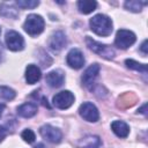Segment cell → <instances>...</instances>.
<instances>
[{"instance_id":"6da1fadb","label":"cell","mask_w":148,"mask_h":148,"mask_svg":"<svg viewBox=\"0 0 148 148\" xmlns=\"http://www.w3.org/2000/svg\"><path fill=\"white\" fill-rule=\"evenodd\" d=\"M90 29L98 36L106 37L112 32V21L104 14H97L89 21Z\"/></svg>"},{"instance_id":"7a4b0ae2","label":"cell","mask_w":148,"mask_h":148,"mask_svg":"<svg viewBox=\"0 0 148 148\" xmlns=\"http://www.w3.org/2000/svg\"><path fill=\"white\" fill-rule=\"evenodd\" d=\"M44 27H45L44 18L37 14L28 15V17L25 18L24 24H23L24 31L30 36H37V35L42 34L44 30Z\"/></svg>"},{"instance_id":"3957f363","label":"cell","mask_w":148,"mask_h":148,"mask_svg":"<svg viewBox=\"0 0 148 148\" xmlns=\"http://www.w3.org/2000/svg\"><path fill=\"white\" fill-rule=\"evenodd\" d=\"M86 43H87V46L95 53H97L98 56L105 58V59H113L114 56H116V52L114 50L109 46V45H105V44H102V43H98L94 39H91L90 37H87L86 38Z\"/></svg>"},{"instance_id":"277c9868","label":"cell","mask_w":148,"mask_h":148,"mask_svg":"<svg viewBox=\"0 0 148 148\" xmlns=\"http://www.w3.org/2000/svg\"><path fill=\"white\" fill-rule=\"evenodd\" d=\"M135 34L132 32L131 30H126V29H120L117 31L116 38H114V44L116 46H118L119 49H128L131 45H133L135 43Z\"/></svg>"},{"instance_id":"5b68a950","label":"cell","mask_w":148,"mask_h":148,"mask_svg":"<svg viewBox=\"0 0 148 148\" xmlns=\"http://www.w3.org/2000/svg\"><path fill=\"white\" fill-rule=\"evenodd\" d=\"M5 42H6L7 47L10 51H14V52L21 51L24 47V39H23V37L18 32H16L14 30H9V31L6 32Z\"/></svg>"},{"instance_id":"8992f818","label":"cell","mask_w":148,"mask_h":148,"mask_svg":"<svg viewBox=\"0 0 148 148\" xmlns=\"http://www.w3.org/2000/svg\"><path fill=\"white\" fill-rule=\"evenodd\" d=\"M79 113L84 120H87L89 123H96L99 119V112H98L97 108L90 102L82 103L79 108Z\"/></svg>"},{"instance_id":"52a82bcc","label":"cell","mask_w":148,"mask_h":148,"mask_svg":"<svg viewBox=\"0 0 148 148\" xmlns=\"http://www.w3.org/2000/svg\"><path fill=\"white\" fill-rule=\"evenodd\" d=\"M74 103V95L69 90H64L53 96V105L57 109L66 110Z\"/></svg>"},{"instance_id":"ba28073f","label":"cell","mask_w":148,"mask_h":148,"mask_svg":"<svg viewBox=\"0 0 148 148\" xmlns=\"http://www.w3.org/2000/svg\"><path fill=\"white\" fill-rule=\"evenodd\" d=\"M39 133L43 139H45L46 141H49L51 143H59L62 139V133L60 132V130H58L57 127L49 125V124L43 125L39 128Z\"/></svg>"},{"instance_id":"9c48e42d","label":"cell","mask_w":148,"mask_h":148,"mask_svg":"<svg viewBox=\"0 0 148 148\" xmlns=\"http://www.w3.org/2000/svg\"><path fill=\"white\" fill-rule=\"evenodd\" d=\"M66 61H67V65L71 68L79 69V68H81L84 65V57H83L81 50H79V49H72L68 52V54H67Z\"/></svg>"},{"instance_id":"30bf717a","label":"cell","mask_w":148,"mask_h":148,"mask_svg":"<svg viewBox=\"0 0 148 148\" xmlns=\"http://www.w3.org/2000/svg\"><path fill=\"white\" fill-rule=\"evenodd\" d=\"M98 73H99V65L98 64L90 65L82 75V84H84L86 87H90L98 76Z\"/></svg>"},{"instance_id":"8fae6325","label":"cell","mask_w":148,"mask_h":148,"mask_svg":"<svg viewBox=\"0 0 148 148\" xmlns=\"http://www.w3.org/2000/svg\"><path fill=\"white\" fill-rule=\"evenodd\" d=\"M45 81L47 86H50L51 88H59L62 86L65 81V75L61 71H52L46 74Z\"/></svg>"},{"instance_id":"7c38bea8","label":"cell","mask_w":148,"mask_h":148,"mask_svg":"<svg viewBox=\"0 0 148 148\" xmlns=\"http://www.w3.org/2000/svg\"><path fill=\"white\" fill-rule=\"evenodd\" d=\"M65 45H66V36L62 31H56L49 40V46L51 47V50L56 52L60 51Z\"/></svg>"},{"instance_id":"4fadbf2b","label":"cell","mask_w":148,"mask_h":148,"mask_svg":"<svg viewBox=\"0 0 148 148\" xmlns=\"http://www.w3.org/2000/svg\"><path fill=\"white\" fill-rule=\"evenodd\" d=\"M77 148H101L102 141L97 135H87L77 142Z\"/></svg>"},{"instance_id":"5bb4252c","label":"cell","mask_w":148,"mask_h":148,"mask_svg":"<svg viewBox=\"0 0 148 148\" xmlns=\"http://www.w3.org/2000/svg\"><path fill=\"white\" fill-rule=\"evenodd\" d=\"M42 76V73H40V69L38 66L36 65H28L27 68H25V80L29 84H35L36 82L39 81Z\"/></svg>"},{"instance_id":"9a60e30c","label":"cell","mask_w":148,"mask_h":148,"mask_svg":"<svg viewBox=\"0 0 148 148\" xmlns=\"http://www.w3.org/2000/svg\"><path fill=\"white\" fill-rule=\"evenodd\" d=\"M37 113V104L24 103L17 108V114L23 118H31Z\"/></svg>"},{"instance_id":"2e32d148","label":"cell","mask_w":148,"mask_h":148,"mask_svg":"<svg viewBox=\"0 0 148 148\" xmlns=\"http://www.w3.org/2000/svg\"><path fill=\"white\" fill-rule=\"evenodd\" d=\"M111 130L119 138H126L128 135V133H130L128 125L123 120H114L111 124Z\"/></svg>"},{"instance_id":"e0dca14e","label":"cell","mask_w":148,"mask_h":148,"mask_svg":"<svg viewBox=\"0 0 148 148\" xmlns=\"http://www.w3.org/2000/svg\"><path fill=\"white\" fill-rule=\"evenodd\" d=\"M76 5H77L79 12L82 14H89V13L94 12L97 7V2L91 1V0H81V1H77Z\"/></svg>"},{"instance_id":"ac0fdd59","label":"cell","mask_w":148,"mask_h":148,"mask_svg":"<svg viewBox=\"0 0 148 148\" xmlns=\"http://www.w3.org/2000/svg\"><path fill=\"white\" fill-rule=\"evenodd\" d=\"M0 15L5 17H10V18H16L18 15V12L16 10L15 7L7 5V3H1L0 5Z\"/></svg>"},{"instance_id":"d6986e66","label":"cell","mask_w":148,"mask_h":148,"mask_svg":"<svg viewBox=\"0 0 148 148\" xmlns=\"http://www.w3.org/2000/svg\"><path fill=\"white\" fill-rule=\"evenodd\" d=\"M125 65L127 68L130 69H133V71H136V72H140L142 74H147V66L145 64H140L133 59H126L125 60Z\"/></svg>"},{"instance_id":"ffe728a7","label":"cell","mask_w":148,"mask_h":148,"mask_svg":"<svg viewBox=\"0 0 148 148\" xmlns=\"http://www.w3.org/2000/svg\"><path fill=\"white\" fill-rule=\"evenodd\" d=\"M16 96V92L14 89L6 87V86H0V98L5 101H12Z\"/></svg>"},{"instance_id":"44dd1931","label":"cell","mask_w":148,"mask_h":148,"mask_svg":"<svg viewBox=\"0 0 148 148\" xmlns=\"http://www.w3.org/2000/svg\"><path fill=\"white\" fill-rule=\"evenodd\" d=\"M143 5H146V2H141V1H136V0H131V1H126L125 2V8L127 10L138 13V12H141Z\"/></svg>"},{"instance_id":"7402d4cb","label":"cell","mask_w":148,"mask_h":148,"mask_svg":"<svg viewBox=\"0 0 148 148\" xmlns=\"http://www.w3.org/2000/svg\"><path fill=\"white\" fill-rule=\"evenodd\" d=\"M134 103H135V96L132 95L130 97V94H126V95L119 97V99H118V106L119 108H123L124 104H126L125 108H128V106H132Z\"/></svg>"},{"instance_id":"603a6c76","label":"cell","mask_w":148,"mask_h":148,"mask_svg":"<svg viewBox=\"0 0 148 148\" xmlns=\"http://www.w3.org/2000/svg\"><path fill=\"white\" fill-rule=\"evenodd\" d=\"M16 5L23 9H34L39 5V1L36 0H17Z\"/></svg>"},{"instance_id":"cb8c5ba5","label":"cell","mask_w":148,"mask_h":148,"mask_svg":"<svg viewBox=\"0 0 148 148\" xmlns=\"http://www.w3.org/2000/svg\"><path fill=\"white\" fill-rule=\"evenodd\" d=\"M21 136H22V139H23L25 142H28V143H32V142L35 141V139H36L35 133H34L31 130H29V128L24 130V131L22 132Z\"/></svg>"},{"instance_id":"d4e9b609","label":"cell","mask_w":148,"mask_h":148,"mask_svg":"<svg viewBox=\"0 0 148 148\" xmlns=\"http://www.w3.org/2000/svg\"><path fill=\"white\" fill-rule=\"evenodd\" d=\"M7 133H8V131L3 127V126H1L0 125V142L6 138V135H7Z\"/></svg>"},{"instance_id":"484cf974","label":"cell","mask_w":148,"mask_h":148,"mask_svg":"<svg viewBox=\"0 0 148 148\" xmlns=\"http://www.w3.org/2000/svg\"><path fill=\"white\" fill-rule=\"evenodd\" d=\"M140 50L142 51V53H143L145 56H147V40H143V43L141 44Z\"/></svg>"},{"instance_id":"4316f807","label":"cell","mask_w":148,"mask_h":148,"mask_svg":"<svg viewBox=\"0 0 148 148\" xmlns=\"http://www.w3.org/2000/svg\"><path fill=\"white\" fill-rule=\"evenodd\" d=\"M146 108H147V104H143V105H142V108H140L138 111H139L140 113H143V114H146Z\"/></svg>"},{"instance_id":"83f0119b","label":"cell","mask_w":148,"mask_h":148,"mask_svg":"<svg viewBox=\"0 0 148 148\" xmlns=\"http://www.w3.org/2000/svg\"><path fill=\"white\" fill-rule=\"evenodd\" d=\"M34 148H46V147H45L43 143H37V145H36Z\"/></svg>"},{"instance_id":"f1b7e54d","label":"cell","mask_w":148,"mask_h":148,"mask_svg":"<svg viewBox=\"0 0 148 148\" xmlns=\"http://www.w3.org/2000/svg\"><path fill=\"white\" fill-rule=\"evenodd\" d=\"M2 56H3V52H2V46H1V44H0V62H1V60H2Z\"/></svg>"},{"instance_id":"f546056e","label":"cell","mask_w":148,"mask_h":148,"mask_svg":"<svg viewBox=\"0 0 148 148\" xmlns=\"http://www.w3.org/2000/svg\"><path fill=\"white\" fill-rule=\"evenodd\" d=\"M3 109H5V105L3 104H0V116H1V113L3 111Z\"/></svg>"},{"instance_id":"4dcf8cb0","label":"cell","mask_w":148,"mask_h":148,"mask_svg":"<svg viewBox=\"0 0 148 148\" xmlns=\"http://www.w3.org/2000/svg\"><path fill=\"white\" fill-rule=\"evenodd\" d=\"M0 32H1V29H0Z\"/></svg>"}]
</instances>
